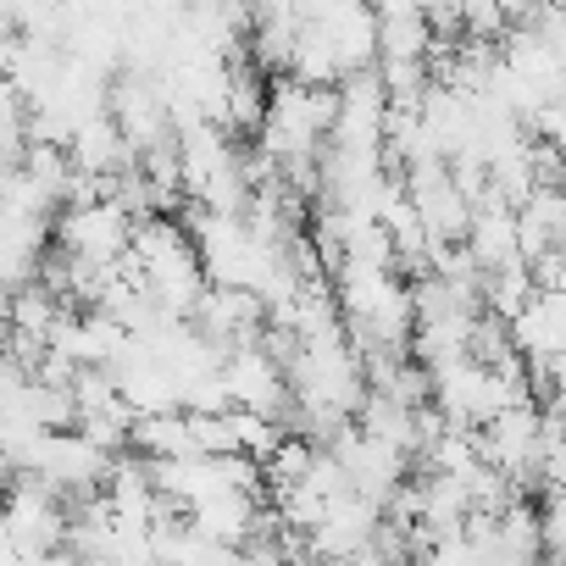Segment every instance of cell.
Here are the masks:
<instances>
[{
	"instance_id": "obj_1",
	"label": "cell",
	"mask_w": 566,
	"mask_h": 566,
	"mask_svg": "<svg viewBox=\"0 0 566 566\" xmlns=\"http://www.w3.org/2000/svg\"><path fill=\"white\" fill-rule=\"evenodd\" d=\"M433 51H439V34L417 12V0H389L378 12V62L384 67H428Z\"/></svg>"
}]
</instances>
